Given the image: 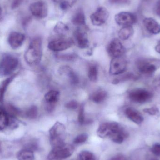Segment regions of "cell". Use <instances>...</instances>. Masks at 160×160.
Listing matches in <instances>:
<instances>
[{
	"instance_id": "obj_1",
	"label": "cell",
	"mask_w": 160,
	"mask_h": 160,
	"mask_svg": "<svg viewBox=\"0 0 160 160\" xmlns=\"http://www.w3.org/2000/svg\"><path fill=\"white\" fill-rule=\"evenodd\" d=\"M97 132L101 138L104 139L108 137L117 144L123 143L128 135L124 128L116 122L102 123L99 126Z\"/></svg>"
},
{
	"instance_id": "obj_2",
	"label": "cell",
	"mask_w": 160,
	"mask_h": 160,
	"mask_svg": "<svg viewBox=\"0 0 160 160\" xmlns=\"http://www.w3.org/2000/svg\"><path fill=\"white\" fill-rule=\"evenodd\" d=\"M42 41L40 37L34 38L30 42L24 54V59L30 66H36L40 63L42 56Z\"/></svg>"
},
{
	"instance_id": "obj_3",
	"label": "cell",
	"mask_w": 160,
	"mask_h": 160,
	"mask_svg": "<svg viewBox=\"0 0 160 160\" xmlns=\"http://www.w3.org/2000/svg\"><path fill=\"white\" fill-rule=\"evenodd\" d=\"M75 148L72 145L64 143L53 147L48 156V160H63L69 158L73 155Z\"/></svg>"
},
{
	"instance_id": "obj_4",
	"label": "cell",
	"mask_w": 160,
	"mask_h": 160,
	"mask_svg": "<svg viewBox=\"0 0 160 160\" xmlns=\"http://www.w3.org/2000/svg\"><path fill=\"white\" fill-rule=\"evenodd\" d=\"M19 61L13 55L6 54L0 60V75L8 76L11 75L18 68Z\"/></svg>"
},
{
	"instance_id": "obj_5",
	"label": "cell",
	"mask_w": 160,
	"mask_h": 160,
	"mask_svg": "<svg viewBox=\"0 0 160 160\" xmlns=\"http://www.w3.org/2000/svg\"><path fill=\"white\" fill-rule=\"evenodd\" d=\"M66 128L62 123L57 122L49 130L50 141L52 147L61 145L64 143Z\"/></svg>"
},
{
	"instance_id": "obj_6",
	"label": "cell",
	"mask_w": 160,
	"mask_h": 160,
	"mask_svg": "<svg viewBox=\"0 0 160 160\" xmlns=\"http://www.w3.org/2000/svg\"><path fill=\"white\" fill-rule=\"evenodd\" d=\"M138 70L143 75H153L160 68V60L156 59H141L137 62Z\"/></svg>"
},
{
	"instance_id": "obj_7",
	"label": "cell",
	"mask_w": 160,
	"mask_h": 160,
	"mask_svg": "<svg viewBox=\"0 0 160 160\" xmlns=\"http://www.w3.org/2000/svg\"><path fill=\"white\" fill-rule=\"evenodd\" d=\"M129 98L132 102L143 104L152 99L154 95L149 90L144 88H136L132 89L129 93Z\"/></svg>"
},
{
	"instance_id": "obj_8",
	"label": "cell",
	"mask_w": 160,
	"mask_h": 160,
	"mask_svg": "<svg viewBox=\"0 0 160 160\" xmlns=\"http://www.w3.org/2000/svg\"><path fill=\"white\" fill-rule=\"evenodd\" d=\"M128 62L122 57L112 58L110 63V74L114 76L121 75L127 70Z\"/></svg>"
},
{
	"instance_id": "obj_9",
	"label": "cell",
	"mask_w": 160,
	"mask_h": 160,
	"mask_svg": "<svg viewBox=\"0 0 160 160\" xmlns=\"http://www.w3.org/2000/svg\"><path fill=\"white\" fill-rule=\"evenodd\" d=\"M107 52L112 58L122 57L126 52L125 47L119 39H113L107 47Z\"/></svg>"
},
{
	"instance_id": "obj_10",
	"label": "cell",
	"mask_w": 160,
	"mask_h": 160,
	"mask_svg": "<svg viewBox=\"0 0 160 160\" xmlns=\"http://www.w3.org/2000/svg\"><path fill=\"white\" fill-rule=\"evenodd\" d=\"M73 44V41L71 39L61 38L50 41L48 48L52 51L60 52L69 48Z\"/></svg>"
},
{
	"instance_id": "obj_11",
	"label": "cell",
	"mask_w": 160,
	"mask_h": 160,
	"mask_svg": "<svg viewBox=\"0 0 160 160\" xmlns=\"http://www.w3.org/2000/svg\"><path fill=\"white\" fill-rule=\"evenodd\" d=\"M109 17L107 9L103 7H100L90 16V20L93 25L101 26L106 22Z\"/></svg>"
},
{
	"instance_id": "obj_12",
	"label": "cell",
	"mask_w": 160,
	"mask_h": 160,
	"mask_svg": "<svg viewBox=\"0 0 160 160\" xmlns=\"http://www.w3.org/2000/svg\"><path fill=\"white\" fill-rule=\"evenodd\" d=\"M115 20L120 26H132L137 21V18L130 12H121L115 15Z\"/></svg>"
},
{
	"instance_id": "obj_13",
	"label": "cell",
	"mask_w": 160,
	"mask_h": 160,
	"mask_svg": "<svg viewBox=\"0 0 160 160\" xmlns=\"http://www.w3.org/2000/svg\"><path fill=\"white\" fill-rule=\"evenodd\" d=\"M30 9L32 15L37 18H44L48 15V6L43 1L33 3L30 5Z\"/></svg>"
},
{
	"instance_id": "obj_14",
	"label": "cell",
	"mask_w": 160,
	"mask_h": 160,
	"mask_svg": "<svg viewBox=\"0 0 160 160\" xmlns=\"http://www.w3.org/2000/svg\"><path fill=\"white\" fill-rule=\"evenodd\" d=\"M60 92L57 90H51L45 95V99L47 103V110L52 112L54 109L55 104L59 100Z\"/></svg>"
},
{
	"instance_id": "obj_15",
	"label": "cell",
	"mask_w": 160,
	"mask_h": 160,
	"mask_svg": "<svg viewBox=\"0 0 160 160\" xmlns=\"http://www.w3.org/2000/svg\"><path fill=\"white\" fill-rule=\"evenodd\" d=\"M25 39V36L18 32H11L8 36V44L13 49H16L21 47Z\"/></svg>"
},
{
	"instance_id": "obj_16",
	"label": "cell",
	"mask_w": 160,
	"mask_h": 160,
	"mask_svg": "<svg viewBox=\"0 0 160 160\" xmlns=\"http://www.w3.org/2000/svg\"><path fill=\"white\" fill-rule=\"evenodd\" d=\"M74 37L79 48L81 49L87 48L89 46L87 34L83 30L78 28L74 32Z\"/></svg>"
},
{
	"instance_id": "obj_17",
	"label": "cell",
	"mask_w": 160,
	"mask_h": 160,
	"mask_svg": "<svg viewBox=\"0 0 160 160\" xmlns=\"http://www.w3.org/2000/svg\"><path fill=\"white\" fill-rule=\"evenodd\" d=\"M143 23L147 31L150 33L154 35L160 33V24L153 18H145L143 21Z\"/></svg>"
},
{
	"instance_id": "obj_18",
	"label": "cell",
	"mask_w": 160,
	"mask_h": 160,
	"mask_svg": "<svg viewBox=\"0 0 160 160\" xmlns=\"http://www.w3.org/2000/svg\"><path fill=\"white\" fill-rule=\"evenodd\" d=\"M126 117L131 121L137 125H141L144 121V117L140 112L131 107H128L125 110Z\"/></svg>"
},
{
	"instance_id": "obj_19",
	"label": "cell",
	"mask_w": 160,
	"mask_h": 160,
	"mask_svg": "<svg viewBox=\"0 0 160 160\" xmlns=\"http://www.w3.org/2000/svg\"><path fill=\"white\" fill-rule=\"evenodd\" d=\"M16 77V75H13V76H10L8 78L2 81L0 83V106L1 107L3 104L4 95L8 87Z\"/></svg>"
},
{
	"instance_id": "obj_20",
	"label": "cell",
	"mask_w": 160,
	"mask_h": 160,
	"mask_svg": "<svg viewBox=\"0 0 160 160\" xmlns=\"http://www.w3.org/2000/svg\"><path fill=\"white\" fill-rule=\"evenodd\" d=\"M60 70V73H62V74H66L68 77L71 83L74 85L78 83L79 82L78 77L69 67H63Z\"/></svg>"
},
{
	"instance_id": "obj_21",
	"label": "cell",
	"mask_w": 160,
	"mask_h": 160,
	"mask_svg": "<svg viewBox=\"0 0 160 160\" xmlns=\"http://www.w3.org/2000/svg\"><path fill=\"white\" fill-rule=\"evenodd\" d=\"M107 97V93L102 89H98L94 91L90 95V99L92 102L96 103H100L103 102Z\"/></svg>"
},
{
	"instance_id": "obj_22",
	"label": "cell",
	"mask_w": 160,
	"mask_h": 160,
	"mask_svg": "<svg viewBox=\"0 0 160 160\" xmlns=\"http://www.w3.org/2000/svg\"><path fill=\"white\" fill-rule=\"evenodd\" d=\"M72 22L76 26H84L86 24L85 16L83 11L80 9L73 16Z\"/></svg>"
},
{
	"instance_id": "obj_23",
	"label": "cell",
	"mask_w": 160,
	"mask_h": 160,
	"mask_svg": "<svg viewBox=\"0 0 160 160\" xmlns=\"http://www.w3.org/2000/svg\"><path fill=\"white\" fill-rule=\"evenodd\" d=\"M134 33V30L132 26H123L118 33L119 38L121 40H127L131 37Z\"/></svg>"
},
{
	"instance_id": "obj_24",
	"label": "cell",
	"mask_w": 160,
	"mask_h": 160,
	"mask_svg": "<svg viewBox=\"0 0 160 160\" xmlns=\"http://www.w3.org/2000/svg\"><path fill=\"white\" fill-rule=\"evenodd\" d=\"M34 158L33 151L28 149L20 150L17 154V158L18 160H34Z\"/></svg>"
},
{
	"instance_id": "obj_25",
	"label": "cell",
	"mask_w": 160,
	"mask_h": 160,
	"mask_svg": "<svg viewBox=\"0 0 160 160\" xmlns=\"http://www.w3.org/2000/svg\"><path fill=\"white\" fill-rule=\"evenodd\" d=\"M88 76L91 82H96L98 77V67L95 64H91L88 67Z\"/></svg>"
},
{
	"instance_id": "obj_26",
	"label": "cell",
	"mask_w": 160,
	"mask_h": 160,
	"mask_svg": "<svg viewBox=\"0 0 160 160\" xmlns=\"http://www.w3.org/2000/svg\"><path fill=\"white\" fill-rule=\"evenodd\" d=\"M9 117L4 110L0 108V131L4 129L9 125Z\"/></svg>"
},
{
	"instance_id": "obj_27",
	"label": "cell",
	"mask_w": 160,
	"mask_h": 160,
	"mask_svg": "<svg viewBox=\"0 0 160 160\" xmlns=\"http://www.w3.org/2000/svg\"><path fill=\"white\" fill-rule=\"evenodd\" d=\"M55 3L58 4L61 9L66 10L71 8L77 0H52Z\"/></svg>"
},
{
	"instance_id": "obj_28",
	"label": "cell",
	"mask_w": 160,
	"mask_h": 160,
	"mask_svg": "<svg viewBox=\"0 0 160 160\" xmlns=\"http://www.w3.org/2000/svg\"><path fill=\"white\" fill-rule=\"evenodd\" d=\"M23 115L28 119H35L38 115V108L35 105H32L25 111Z\"/></svg>"
},
{
	"instance_id": "obj_29",
	"label": "cell",
	"mask_w": 160,
	"mask_h": 160,
	"mask_svg": "<svg viewBox=\"0 0 160 160\" xmlns=\"http://www.w3.org/2000/svg\"><path fill=\"white\" fill-rule=\"evenodd\" d=\"M68 30H69L68 26L62 22H58L54 28V32L61 36L63 35Z\"/></svg>"
},
{
	"instance_id": "obj_30",
	"label": "cell",
	"mask_w": 160,
	"mask_h": 160,
	"mask_svg": "<svg viewBox=\"0 0 160 160\" xmlns=\"http://www.w3.org/2000/svg\"><path fill=\"white\" fill-rule=\"evenodd\" d=\"M4 111L8 115V116L12 117L13 118L22 114L21 112L18 108L10 104L6 106L5 110Z\"/></svg>"
},
{
	"instance_id": "obj_31",
	"label": "cell",
	"mask_w": 160,
	"mask_h": 160,
	"mask_svg": "<svg viewBox=\"0 0 160 160\" xmlns=\"http://www.w3.org/2000/svg\"><path fill=\"white\" fill-rule=\"evenodd\" d=\"M137 79V77L132 73H128L125 74L119 78H116L113 81V84H118L120 82L124 81H128V80H135Z\"/></svg>"
},
{
	"instance_id": "obj_32",
	"label": "cell",
	"mask_w": 160,
	"mask_h": 160,
	"mask_svg": "<svg viewBox=\"0 0 160 160\" xmlns=\"http://www.w3.org/2000/svg\"><path fill=\"white\" fill-rule=\"evenodd\" d=\"M79 160H97L95 155L88 151H83L80 153Z\"/></svg>"
},
{
	"instance_id": "obj_33",
	"label": "cell",
	"mask_w": 160,
	"mask_h": 160,
	"mask_svg": "<svg viewBox=\"0 0 160 160\" xmlns=\"http://www.w3.org/2000/svg\"><path fill=\"white\" fill-rule=\"evenodd\" d=\"M88 138V135L86 133H82L78 135L74 140V143L79 145L83 143L86 142Z\"/></svg>"
},
{
	"instance_id": "obj_34",
	"label": "cell",
	"mask_w": 160,
	"mask_h": 160,
	"mask_svg": "<svg viewBox=\"0 0 160 160\" xmlns=\"http://www.w3.org/2000/svg\"><path fill=\"white\" fill-rule=\"evenodd\" d=\"M143 112L151 116H158L160 114L159 109L156 106H152L150 108L144 109Z\"/></svg>"
},
{
	"instance_id": "obj_35",
	"label": "cell",
	"mask_w": 160,
	"mask_h": 160,
	"mask_svg": "<svg viewBox=\"0 0 160 160\" xmlns=\"http://www.w3.org/2000/svg\"><path fill=\"white\" fill-rule=\"evenodd\" d=\"M78 121L80 124L83 125L85 123L84 106L83 104L79 106L78 112Z\"/></svg>"
},
{
	"instance_id": "obj_36",
	"label": "cell",
	"mask_w": 160,
	"mask_h": 160,
	"mask_svg": "<svg viewBox=\"0 0 160 160\" xmlns=\"http://www.w3.org/2000/svg\"><path fill=\"white\" fill-rule=\"evenodd\" d=\"M65 106L69 110H76L78 107L79 103L77 101L71 100L66 103Z\"/></svg>"
},
{
	"instance_id": "obj_37",
	"label": "cell",
	"mask_w": 160,
	"mask_h": 160,
	"mask_svg": "<svg viewBox=\"0 0 160 160\" xmlns=\"http://www.w3.org/2000/svg\"><path fill=\"white\" fill-rule=\"evenodd\" d=\"M152 153L157 157H160V143H156L151 148Z\"/></svg>"
},
{
	"instance_id": "obj_38",
	"label": "cell",
	"mask_w": 160,
	"mask_h": 160,
	"mask_svg": "<svg viewBox=\"0 0 160 160\" xmlns=\"http://www.w3.org/2000/svg\"><path fill=\"white\" fill-rule=\"evenodd\" d=\"M76 57H77V55L74 53L63 54V55H60L59 56V58L64 61H71V60L76 59Z\"/></svg>"
},
{
	"instance_id": "obj_39",
	"label": "cell",
	"mask_w": 160,
	"mask_h": 160,
	"mask_svg": "<svg viewBox=\"0 0 160 160\" xmlns=\"http://www.w3.org/2000/svg\"><path fill=\"white\" fill-rule=\"evenodd\" d=\"M23 0H12L11 2V8L12 9H16L19 7L22 3Z\"/></svg>"
},
{
	"instance_id": "obj_40",
	"label": "cell",
	"mask_w": 160,
	"mask_h": 160,
	"mask_svg": "<svg viewBox=\"0 0 160 160\" xmlns=\"http://www.w3.org/2000/svg\"><path fill=\"white\" fill-rule=\"evenodd\" d=\"M110 2L113 4H122L128 3V0H109Z\"/></svg>"
},
{
	"instance_id": "obj_41",
	"label": "cell",
	"mask_w": 160,
	"mask_h": 160,
	"mask_svg": "<svg viewBox=\"0 0 160 160\" xmlns=\"http://www.w3.org/2000/svg\"><path fill=\"white\" fill-rule=\"evenodd\" d=\"M155 12L158 16L160 17V0H159L156 4L155 8Z\"/></svg>"
},
{
	"instance_id": "obj_42",
	"label": "cell",
	"mask_w": 160,
	"mask_h": 160,
	"mask_svg": "<svg viewBox=\"0 0 160 160\" xmlns=\"http://www.w3.org/2000/svg\"><path fill=\"white\" fill-rule=\"evenodd\" d=\"M153 84L155 86L157 87L160 88V75L157 76L154 81H153Z\"/></svg>"
},
{
	"instance_id": "obj_43",
	"label": "cell",
	"mask_w": 160,
	"mask_h": 160,
	"mask_svg": "<svg viewBox=\"0 0 160 160\" xmlns=\"http://www.w3.org/2000/svg\"><path fill=\"white\" fill-rule=\"evenodd\" d=\"M155 50L157 52L160 54V41L156 45V47H155Z\"/></svg>"
},
{
	"instance_id": "obj_44",
	"label": "cell",
	"mask_w": 160,
	"mask_h": 160,
	"mask_svg": "<svg viewBox=\"0 0 160 160\" xmlns=\"http://www.w3.org/2000/svg\"><path fill=\"white\" fill-rule=\"evenodd\" d=\"M2 152V145H1V142H0V153Z\"/></svg>"
},
{
	"instance_id": "obj_45",
	"label": "cell",
	"mask_w": 160,
	"mask_h": 160,
	"mask_svg": "<svg viewBox=\"0 0 160 160\" xmlns=\"http://www.w3.org/2000/svg\"><path fill=\"white\" fill-rule=\"evenodd\" d=\"M2 8H1V7H0V15H1V14H2Z\"/></svg>"
}]
</instances>
